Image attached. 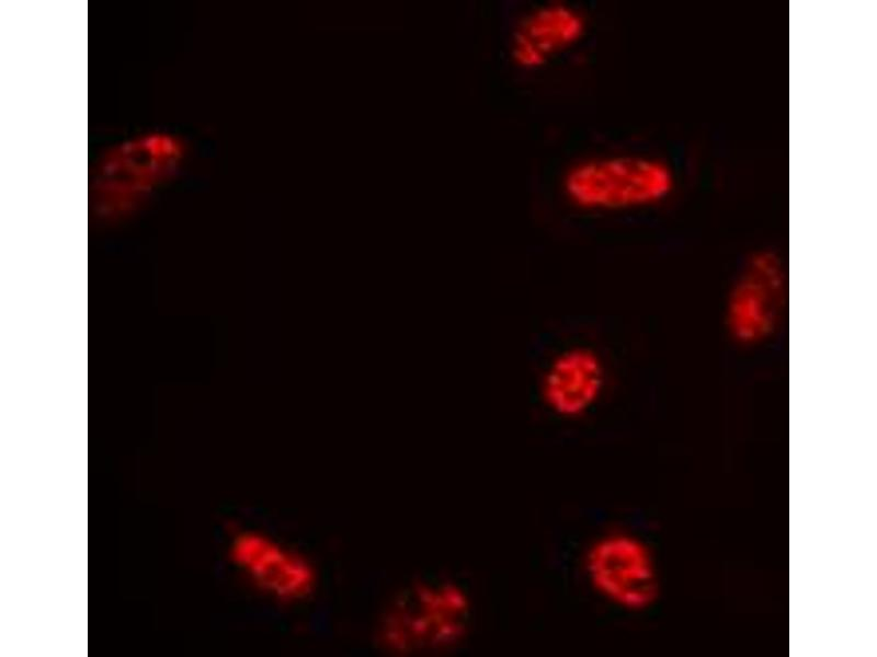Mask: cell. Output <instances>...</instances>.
Listing matches in <instances>:
<instances>
[{
  "label": "cell",
  "mask_w": 877,
  "mask_h": 657,
  "mask_svg": "<svg viewBox=\"0 0 877 657\" xmlns=\"http://www.w3.org/2000/svg\"><path fill=\"white\" fill-rule=\"evenodd\" d=\"M675 172L663 159L638 152L602 151L571 162L559 189L573 209L591 215L646 210L668 199Z\"/></svg>",
  "instance_id": "cell-1"
},
{
  "label": "cell",
  "mask_w": 877,
  "mask_h": 657,
  "mask_svg": "<svg viewBox=\"0 0 877 657\" xmlns=\"http://www.w3.org/2000/svg\"><path fill=\"white\" fill-rule=\"evenodd\" d=\"M470 601L447 579H423L400 591L379 618L377 636L388 652L409 654L447 648L465 634Z\"/></svg>",
  "instance_id": "cell-2"
},
{
  "label": "cell",
  "mask_w": 877,
  "mask_h": 657,
  "mask_svg": "<svg viewBox=\"0 0 877 657\" xmlns=\"http://www.w3.org/2000/svg\"><path fill=\"white\" fill-rule=\"evenodd\" d=\"M230 554L254 588L276 604H299L317 588L318 574L311 560L273 533L241 532L234 539Z\"/></svg>",
  "instance_id": "cell-3"
},
{
  "label": "cell",
  "mask_w": 877,
  "mask_h": 657,
  "mask_svg": "<svg viewBox=\"0 0 877 657\" xmlns=\"http://www.w3.org/2000/svg\"><path fill=\"white\" fill-rule=\"evenodd\" d=\"M786 296L785 270L775 254L748 258L729 287L724 318L729 335L745 346L760 345L777 331Z\"/></svg>",
  "instance_id": "cell-4"
},
{
  "label": "cell",
  "mask_w": 877,
  "mask_h": 657,
  "mask_svg": "<svg viewBox=\"0 0 877 657\" xmlns=\"http://www.w3.org/2000/svg\"><path fill=\"white\" fill-rule=\"evenodd\" d=\"M589 28L584 11L569 1L547 0L532 4L510 28L508 59L522 72L545 70L580 47Z\"/></svg>",
  "instance_id": "cell-5"
},
{
  "label": "cell",
  "mask_w": 877,
  "mask_h": 657,
  "mask_svg": "<svg viewBox=\"0 0 877 657\" xmlns=\"http://www.w3.org/2000/svg\"><path fill=\"white\" fill-rule=\"evenodd\" d=\"M585 573L593 589L625 608L647 606L656 591L654 572L646 546L623 533L603 535L589 549Z\"/></svg>",
  "instance_id": "cell-6"
},
{
  "label": "cell",
  "mask_w": 877,
  "mask_h": 657,
  "mask_svg": "<svg viewBox=\"0 0 877 657\" xmlns=\"http://www.w3.org/2000/svg\"><path fill=\"white\" fill-rule=\"evenodd\" d=\"M607 370L600 353L573 345L556 351L544 366L538 393L555 416L576 419L592 411L604 395Z\"/></svg>",
  "instance_id": "cell-7"
}]
</instances>
